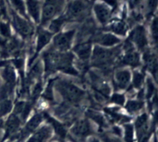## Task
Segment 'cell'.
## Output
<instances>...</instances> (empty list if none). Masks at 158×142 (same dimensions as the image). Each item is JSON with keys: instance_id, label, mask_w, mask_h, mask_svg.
<instances>
[{"instance_id": "cell-3", "label": "cell", "mask_w": 158, "mask_h": 142, "mask_svg": "<svg viewBox=\"0 0 158 142\" xmlns=\"http://www.w3.org/2000/svg\"><path fill=\"white\" fill-rule=\"evenodd\" d=\"M90 3L86 0H72L68 4L63 15L66 23H83L89 18Z\"/></svg>"}, {"instance_id": "cell-39", "label": "cell", "mask_w": 158, "mask_h": 142, "mask_svg": "<svg viewBox=\"0 0 158 142\" xmlns=\"http://www.w3.org/2000/svg\"><path fill=\"white\" fill-rule=\"evenodd\" d=\"M103 2L110 8L113 14L115 13L119 8V0H103Z\"/></svg>"}, {"instance_id": "cell-35", "label": "cell", "mask_w": 158, "mask_h": 142, "mask_svg": "<svg viewBox=\"0 0 158 142\" xmlns=\"http://www.w3.org/2000/svg\"><path fill=\"white\" fill-rule=\"evenodd\" d=\"M10 2L15 12H18L19 15H23V17H24L26 19H29V16L26 13V5H25L23 0H10Z\"/></svg>"}, {"instance_id": "cell-27", "label": "cell", "mask_w": 158, "mask_h": 142, "mask_svg": "<svg viewBox=\"0 0 158 142\" xmlns=\"http://www.w3.org/2000/svg\"><path fill=\"white\" fill-rule=\"evenodd\" d=\"M58 77H51L47 80V85H46V88L43 90L41 95H40V98L43 99L44 101L49 104H54L55 103V98H54V83H55L56 80Z\"/></svg>"}, {"instance_id": "cell-47", "label": "cell", "mask_w": 158, "mask_h": 142, "mask_svg": "<svg viewBox=\"0 0 158 142\" xmlns=\"http://www.w3.org/2000/svg\"><path fill=\"white\" fill-rule=\"evenodd\" d=\"M53 142H58V141H53Z\"/></svg>"}, {"instance_id": "cell-41", "label": "cell", "mask_w": 158, "mask_h": 142, "mask_svg": "<svg viewBox=\"0 0 158 142\" xmlns=\"http://www.w3.org/2000/svg\"><path fill=\"white\" fill-rule=\"evenodd\" d=\"M143 0H129V7L132 10H135L139 8Z\"/></svg>"}, {"instance_id": "cell-8", "label": "cell", "mask_w": 158, "mask_h": 142, "mask_svg": "<svg viewBox=\"0 0 158 142\" xmlns=\"http://www.w3.org/2000/svg\"><path fill=\"white\" fill-rule=\"evenodd\" d=\"M35 37H36V42H35V48L34 50L33 54L29 57L28 60L27 66L28 68L32 65V63L36 60L38 56H40V52L43 50L47 45L50 43L52 36H54L53 33L49 32L47 29H45L43 26H39L35 29Z\"/></svg>"}, {"instance_id": "cell-32", "label": "cell", "mask_w": 158, "mask_h": 142, "mask_svg": "<svg viewBox=\"0 0 158 142\" xmlns=\"http://www.w3.org/2000/svg\"><path fill=\"white\" fill-rule=\"evenodd\" d=\"M13 105L12 98L0 99V119H3L12 112Z\"/></svg>"}, {"instance_id": "cell-44", "label": "cell", "mask_w": 158, "mask_h": 142, "mask_svg": "<svg viewBox=\"0 0 158 142\" xmlns=\"http://www.w3.org/2000/svg\"><path fill=\"white\" fill-rule=\"evenodd\" d=\"M91 142H102V141L99 138H97V137H93V138L91 139Z\"/></svg>"}, {"instance_id": "cell-17", "label": "cell", "mask_w": 158, "mask_h": 142, "mask_svg": "<svg viewBox=\"0 0 158 142\" xmlns=\"http://www.w3.org/2000/svg\"><path fill=\"white\" fill-rule=\"evenodd\" d=\"M99 31L95 22L90 18L86 19L83 22V25L79 28L77 35L76 43H83L86 41L92 42L93 37Z\"/></svg>"}, {"instance_id": "cell-12", "label": "cell", "mask_w": 158, "mask_h": 142, "mask_svg": "<svg viewBox=\"0 0 158 142\" xmlns=\"http://www.w3.org/2000/svg\"><path fill=\"white\" fill-rule=\"evenodd\" d=\"M44 121L43 111H35L33 115L29 119H27L23 124L24 126L21 127L18 134L17 142L24 141L28 138L39 127Z\"/></svg>"}, {"instance_id": "cell-6", "label": "cell", "mask_w": 158, "mask_h": 142, "mask_svg": "<svg viewBox=\"0 0 158 142\" xmlns=\"http://www.w3.org/2000/svg\"><path fill=\"white\" fill-rule=\"evenodd\" d=\"M69 134L75 142H83L90 136L94 134V129L89 119H77L72 123L69 128Z\"/></svg>"}, {"instance_id": "cell-7", "label": "cell", "mask_w": 158, "mask_h": 142, "mask_svg": "<svg viewBox=\"0 0 158 142\" xmlns=\"http://www.w3.org/2000/svg\"><path fill=\"white\" fill-rule=\"evenodd\" d=\"M75 58V54L70 50L67 52H58L56 60L57 72H61L73 77H80V73L74 66Z\"/></svg>"}, {"instance_id": "cell-14", "label": "cell", "mask_w": 158, "mask_h": 142, "mask_svg": "<svg viewBox=\"0 0 158 142\" xmlns=\"http://www.w3.org/2000/svg\"><path fill=\"white\" fill-rule=\"evenodd\" d=\"M43 111L44 120L52 127L53 134L57 137L58 142H65V140L69 137V133L67 130V125L65 123L60 121L58 119L51 115L47 111Z\"/></svg>"}, {"instance_id": "cell-5", "label": "cell", "mask_w": 158, "mask_h": 142, "mask_svg": "<svg viewBox=\"0 0 158 142\" xmlns=\"http://www.w3.org/2000/svg\"><path fill=\"white\" fill-rule=\"evenodd\" d=\"M66 0H45L42 9L40 26L44 27L63 10Z\"/></svg>"}, {"instance_id": "cell-31", "label": "cell", "mask_w": 158, "mask_h": 142, "mask_svg": "<svg viewBox=\"0 0 158 142\" xmlns=\"http://www.w3.org/2000/svg\"><path fill=\"white\" fill-rule=\"evenodd\" d=\"M66 23H66V18H65L64 15L62 14V15H59L56 18H54L53 19H52L49 22V29L48 30L55 35V34L58 33V32L61 31L62 28Z\"/></svg>"}, {"instance_id": "cell-13", "label": "cell", "mask_w": 158, "mask_h": 142, "mask_svg": "<svg viewBox=\"0 0 158 142\" xmlns=\"http://www.w3.org/2000/svg\"><path fill=\"white\" fill-rule=\"evenodd\" d=\"M142 66L140 54L136 49L123 51L115 63V69L129 66L133 69H138Z\"/></svg>"}, {"instance_id": "cell-33", "label": "cell", "mask_w": 158, "mask_h": 142, "mask_svg": "<svg viewBox=\"0 0 158 142\" xmlns=\"http://www.w3.org/2000/svg\"><path fill=\"white\" fill-rule=\"evenodd\" d=\"M127 101L126 95L123 93H120L119 91H115L113 94H111L108 100V103H111V104H114L115 106H124L125 103Z\"/></svg>"}, {"instance_id": "cell-18", "label": "cell", "mask_w": 158, "mask_h": 142, "mask_svg": "<svg viewBox=\"0 0 158 142\" xmlns=\"http://www.w3.org/2000/svg\"><path fill=\"white\" fill-rule=\"evenodd\" d=\"M92 43L103 47L110 48L120 44L122 40L114 34L111 32H103L100 29L93 37Z\"/></svg>"}, {"instance_id": "cell-40", "label": "cell", "mask_w": 158, "mask_h": 142, "mask_svg": "<svg viewBox=\"0 0 158 142\" xmlns=\"http://www.w3.org/2000/svg\"><path fill=\"white\" fill-rule=\"evenodd\" d=\"M111 132L114 134V137H121L122 134H123V131H122L121 127L117 124L113 125L112 128H111Z\"/></svg>"}, {"instance_id": "cell-37", "label": "cell", "mask_w": 158, "mask_h": 142, "mask_svg": "<svg viewBox=\"0 0 158 142\" xmlns=\"http://www.w3.org/2000/svg\"><path fill=\"white\" fill-rule=\"evenodd\" d=\"M157 2L158 0H147L146 18L148 19H151L154 16L157 8Z\"/></svg>"}, {"instance_id": "cell-48", "label": "cell", "mask_w": 158, "mask_h": 142, "mask_svg": "<svg viewBox=\"0 0 158 142\" xmlns=\"http://www.w3.org/2000/svg\"><path fill=\"white\" fill-rule=\"evenodd\" d=\"M22 142H24V141H22Z\"/></svg>"}, {"instance_id": "cell-26", "label": "cell", "mask_w": 158, "mask_h": 142, "mask_svg": "<svg viewBox=\"0 0 158 142\" xmlns=\"http://www.w3.org/2000/svg\"><path fill=\"white\" fill-rule=\"evenodd\" d=\"M145 104H146V102L144 100L135 98L129 99L127 100L123 106L128 114L131 115H134L140 112L145 106Z\"/></svg>"}, {"instance_id": "cell-19", "label": "cell", "mask_w": 158, "mask_h": 142, "mask_svg": "<svg viewBox=\"0 0 158 142\" xmlns=\"http://www.w3.org/2000/svg\"><path fill=\"white\" fill-rule=\"evenodd\" d=\"M130 26L127 23L124 18L120 19L110 20L109 23L106 26H103L101 29L103 32H111L116 36H126L128 33Z\"/></svg>"}, {"instance_id": "cell-1", "label": "cell", "mask_w": 158, "mask_h": 142, "mask_svg": "<svg viewBox=\"0 0 158 142\" xmlns=\"http://www.w3.org/2000/svg\"><path fill=\"white\" fill-rule=\"evenodd\" d=\"M123 52L121 43L114 47L107 48L96 45L93 48L89 63L91 68L98 70L105 69H115V63Z\"/></svg>"}, {"instance_id": "cell-46", "label": "cell", "mask_w": 158, "mask_h": 142, "mask_svg": "<svg viewBox=\"0 0 158 142\" xmlns=\"http://www.w3.org/2000/svg\"><path fill=\"white\" fill-rule=\"evenodd\" d=\"M96 2H97V0H91V2H92V3Z\"/></svg>"}, {"instance_id": "cell-9", "label": "cell", "mask_w": 158, "mask_h": 142, "mask_svg": "<svg viewBox=\"0 0 158 142\" xmlns=\"http://www.w3.org/2000/svg\"><path fill=\"white\" fill-rule=\"evenodd\" d=\"M23 124L22 119L18 114L11 112L7 119L3 121L2 129L4 131L2 137L0 142H6L9 140H15V136H18L19 132Z\"/></svg>"}, {"instance_id": "cell-21", "label": "cell", "mask_w": 158, "mask_h": 142, "mask_svg": "<svg viewBox=\"0 0 158 142\" xmlns=\"http://www.w3.org/2000/svg\"><path fill=\"white\" fill-rule=\"evenodd\" d=\"M120 106H106L103 108L105 115L108 118L109 121L114 124H122L126 123H129L131 120V117L120 113Z\"/></svg>"}, {"instance_id": "cell-45", "label": "cell", "mask_w": 158, "mask_h": 142, "mask_svg": "<svg viewBox=\"0 0 158 142\" xmlns=\"http://www.w3.org/2000/svg\"><path fill=\"white\" fill-rule=\"evenodd\" d=\"M4 14V12H3L2 9H0V19H1L2 16V15Z\"/></svg>"}, {"instance_id": "cell-38", "label": "cell", "mask_w": 158, "mask_h": 142, "mask_svg": "<svg viewBox=\"0 0 158 142\" xmlns=\"http://www.w3.org/2000/svg\"><path fill=\"white\" fill-rule=\"evenodd\" d=\"M151 36L152 43L155 48H157V37H158V32H157V18L156 15L153 17L152 20H151Z\"/></svg>"}, {"instance_id": "cell-42", "label": "cell", "mask_w": 158, "mask_h": 142, "mask_svg": "<svg viewBox=\"0 0 158 142\" xmlns=\"http://www.w3.org/2000/svg\"><path fill=\"white\" fill-rule=\"evenodd\" d=\"M100 138H101L102 141L103 142H114L113 141L112 137H110V136H108L106 133L103 131V132L100 133Z\"/></svg>"}, {"instance_id": "cell-43", "label": "cell", "mask_w": 158, "mask_h": 142, "mask_svg": "<svg viewBox=\"0 0 158 142\" xmlns=\"http://www.w3.org/2000/svg\"><path fill=\"white\" fill-rule=\"evenodd\" d=\"M112 139H113V141H114V142H123V140L120 139V137H114H114H112Z\"/></svg>"}, {"instance_id": "cell-25", "label": "cell", "mask_w": 158, "mask_h": 142, "mask_svg": "<svg viewBox=\"0 0 158 142\" xmlns=\"http://www.w3.org/2000/svg\"><path fill=\"white\" fill-rule=\"evenodd\" d=\"M85 116L87 119H90L98 125V131L100 133L103 132L104 129L108 127L106 118L103 114L94 108H88L85 111Z\"/></svg>"}, {"instance_id": "cell-20", "label": "cell", "mask_w": 158, "mask_h": 142, "mask_svg": "<svg viewBox=\"0 0 158 142\" xmlns=\"http://www.w3.org/2000/svg\"><path fill=\"white\" fill-rule=\"evenodd\" d=\"M94 11L97 21L103 26H106L112 20L113 12L110 8L104 2H94Z\"/></svg>"}, {"instance_id": "cell-28", "label": "cell", "mask_w": 158, "mask_h": 142, "mask_svg": "<svg viewBox=\"0 0 158 142\" xmlns=\"http://www.w3.org/2000/svg\"><path fill=\"white\" fill-rule=\"evenodd\" d=\"M27 11L31 18L36 24H40V13H41V6L38 0H26Z\"/></svg>"}, {"instance_id": "cell-34", "label": "cell", "mask_w": 158, "mask_h": 142, "mask_svg": "<svg viewBox=\"0 0 158 142\" xmlns=\"http://www.w3.org/2000/svg\"><path fill=\"white\" fill-rule=\"evenodd\" d=\"M123 127V142H135V131L133 123H126Z\"/></svg>"}, {"instance_id": "cell-11", "label": "cell", "mask_w": 158, "mask_h": 142, "mask_svg": "<svg viewBox=\"0 0 158 142\" xmlns=\"http://www.w3.org/2000/svg\"><path fill=\"white\" fill-rule=\"evenodd\" d=\"M76 32H77L76 29H69L65 32L60 31V32L55 34L52 36V42L50 46L58 52L69 51L72 48Z\"/></svg>"}, {"instance_id": "cell-10", "label": "cell", "mask_w": 158, "mask_h": 142, "mask_svg": "<svg viewBox=\"0 0 158 142\" xmlns=\"http://www.w3.org/2000/svg\"><path fill=\"white\" fill-rule=\"evenodd\" d=\"M127 39L132 43L139 52H143L149 47V40L147 29L141 24L135 25L132 30L129 32Z\"/></svg>"}, {"instance_id": "cell-24", "label": "cell", "mask_w": 158, "mask_h": 142, "mask_svg": "<svg viewBox=\"0 0 158 142\" xmlns=\"http://www.w3.org/2000/svg\"><path fill=\"white\" fill-rule=\"evenodd\" d=\"M0 75L2 78L3 83L16 88L17 84H18L16 72L15 70V68L10 63L2 67Z\"/></svg>"}, {"instance_id": "cell-23", "label": "cell", "mask_w": 158, "mask_h": 142, "mask_svg": "<svg viewBox=\"0 0 158 142\" xmlns=\"http://www.w3.org/2000/svg\"><path fill=\"white\" fill-rule=\"evenodd\" d=\"M93 50V43L91 41L76 43L73 47V52L76 54L78 60L83 62H89Z\"/></svg>"}, {"instance_id": "cell-16", "label": "cell", "mask_w": 158, "mask_h": 142, "mask_svg": "<svg viewBox=\"0 0 158 142\" xmlns=\"http://www.w3.org/2000/svg\"><path fill=\"white\" fill-rule=\"evenodd\" d=\"M142 60L143 62V69L145 72H149L151 77L157 82V55L156 49H153L148 47L143 51Z\"/></svg>"}, {"instance_id": "cell-36", "label": "cell", "mask_w": 158, "mask_h": 142, "mask_svg": "<svg viewBox=\"0 0 158 142\" xmlns=\"http://www.w3.org/2000/svg\"><path fill=\"white\" fill-rule=\"evenodd\" d=\"M12 36V30L9 22L0 20V37L5 40H8Z\"/></svg>"}, {"instance_id": "cell-30", "label": "cell", "mask_w": 158, "mask_h": 142, "mask_svg": "<svg viewBox=\"0 0 158 142\" xmlns=\"http://www.w3.org/2000/svg\"><path fill=\"white\" fill-rule=\"evenodd\" d=\"M154 80L151 76H147L146 80H145V88L144 94H145V100H147L148 104L151 101L153 98L157 95V86H156Z\"/></svg>"}, {"instance_id": "cell-2", "label": "cell", "mask_w": 158, "mask_h": 142, "mask_svg": "<svg viewBox=\"0 0 158 142\" xmlns=\"http://www.w3.org/2000/svg\"><path fill=\"white\" fill-rule=\"evenodd\" d=\"M54 89L60 94L63 102L73 106H77L85 100L86 91L77 86L73 81L57 77L54 83Z\"/></svg>"}, {"instance_id": "cell-29", "label": "cell", "mask_w": 158, "mask_h": 142, "mask_svg": "<svg viewBox=\"0 0 158 142\" xmlns=\"http://www.w3.org/2000/svg\"><path fill=\"white\" fill-rule=\"evenodd\" d=\"M146 80V72L143 69L139 70L135 69L132 73V77H131V83L130 86L134 90L141 89L143 87Z\"/></svg>"}, {"instance_id": "cell-4", "label": "cell", "mask_w": 158, "mask_h": 142, "mask_svg": "<svg viewBox=\"0 0 158 142\" xmlns=\"http://www.w3.org/2000/svg\"><path fill=\"white\" fill-rule=\"evenodd\" d=\"M12 15V26L16 33L20 36L23 41L30 40L35 35V29L29 19H26L22 17L15 12L11 10Z\"/></svg>"}, {"instance_id": "cell-15", "label": "cell", "mask_w": 158, "mask_h": 142, "mask_svg": "<svg viewBox=\"0 0 158 142\" xmlns=\"http://www.w3.org/2000/svg\"><path fill=\"white\" fill-rule=\"evenodd\" d=\"M132 73L125 68H118L114 70L112 77V83L115 91L126 90L131 83Z\"/></svg>"}, {"instance_id": "cell-22", "label": "cell", "mask_w": 158, "mask_h": 142, "mask_svg": "<svg viewBox=\"0 0 158 142\" xmlns=\"http://www.w3.org/2000/svg\"><path fill=\"white\" fill-rule=\"evenodd\" d=\"M53 136V131L48 123L40 126L27 139L26 142H49Z\"/></svg>"}]
</instances>
